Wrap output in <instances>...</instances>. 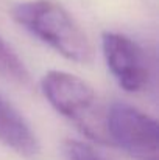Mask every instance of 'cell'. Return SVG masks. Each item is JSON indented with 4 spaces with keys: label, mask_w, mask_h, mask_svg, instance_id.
Returning <instances> with one entry per match:
<instances>
[{
    "label": "cell",
    "mask_w": 159,
    "mask_h": 160,
    "mask_svg": "<svg viewBox=\"0 0 159 160\" xmlns=\"http://www.w3.org/2000/svg\"><path fill=\"white\" fill-rule=\"evenodd\" d=\"M41 92L49 104L94 143L109 146L106 109L100 106L92 86L61 70H50L41 79Z\"/></svg>",
    "instance_id": "2"
},
{
    "label": "cell",
    "mask_w": 159,
    "mask_h": 160,
    "mask_svg": "<svg viewBox=\"0 0 159 160\" xmlns=\"http://www.w3.org/2000/svg\"><path fill=\"white\" fill-rule=\"evenodd\" d=\"M13 19L56 53L78 64L94 59V47L73 16L56 0H27L11 8Z\"/></svg>",
    "instance_id": "1"
},
{
    "label": "cell",
    "mask_w": 159,
    "mask_h": 160,
    "mask_svg": "<svg viewBox=\"0 0 159 160\" xmlns=\"http://www.w3.org/2000/svg\"><path fill=\"white\" fill-rule=\"evenodd\" d=\"M109 146L119 148L133 160H159L158 121L140 109L114 101L106 107Z\"/></svg>",
    "instance_id": "3"
},
{
    "label": "cell",
    "mask_w": 159,
    "mask_h": 160,
    "mask_svg": "<svg viewBox=\"0 0 159 160\" xmlns=\"http://www.w3.org/2000/svg\"><path fill=\"white\" fill-rule=\"evenodd\" d=\"M0 143L25 159H34L39 151V140L22 113L0 95Z\"/></svg>",
    "instance_id": "5"
},
{
    "label": "cell",
    "mask_w": 159,
    "mask_h": 160,
    "mask_svg": "<svg viewBox=\"0 0 159 160\" xmlns=\"http://www.w3.org/2000/svg\"><path fill=\"white\" fill-rule=\"evenodd\" d=\"M102 50L106 65L117 84L128 93L145 92L155 79V67L145 50L131 38L105 31Z\"/></svg>",
    "instance_id": "4"
},
{
    "label": "cell",
    "mask_w": 159,
    "mask_h": 160,
    "mask_svg": "<svg viewBox=\"0 0 159 160\" xmlns=\"http://www.w3.org/2000/svg\"><path fill=\"white\" fill-rule=\"evenodd\" d=\"M62 152L67 160H108L94 146L78 140H66Z\"/></svg>",
    "instance_id": "7"
},
{
    "label": "cell",
    "mask_w": 159,
    "mask_h": 160,
    "mask_svg": "<svg viewBox=\"0 0 159 160\" xmlns=\"http://www.w3.org/2000/svg\"><path fill=\"white\" fill-rule=\"evenodd\" d=\"M0 75L19 86L30 84L28 68L25 67L24 61L16 54V52L2 39V36H0Z\"/></svg>",
    "instance_id": "6"
}]
</instances>
